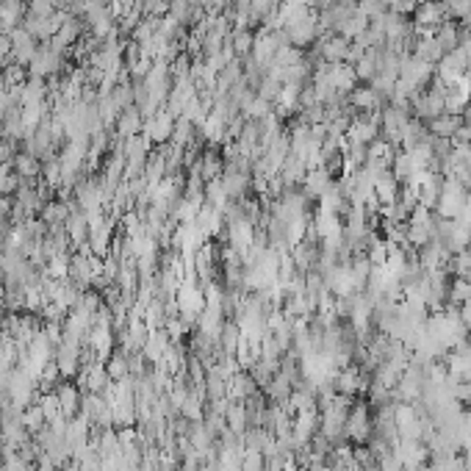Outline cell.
<instances>
[{"label":"cell","mask_w":471,"mask_h":471,"mask_svg":"<svg viewBox=\"0 0 471 471\" xmlns=\"http://www.w3.org/2000/svg\"><path fill=\"white\" fill-rule=\"evenodd\" d=\"M430 128H433V133H436V136H441V139H452V136L458 133V128H461V119H458L455 114H441V117L430 119Z\"/></svg>","instance_id":"cell-1"},{"label":"cell","mask_w":471,"mask_h":471,"mask_svg":"<svg viewBox=\"0 0 471 471\" xmlns=\"http://www.w3.org/2000/svg\"><path fill=\"white\" fill-rule=\"evenodd\" d=\"M444 6H438V3H424V6H419V14H416V22L419 25H427V28H433V25H441L444 22Z\"/></svg>","instance_id":"cell-2"}]
</instances>
